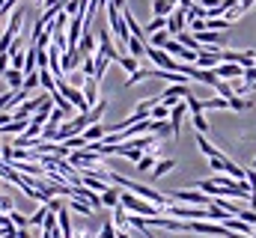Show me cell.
Returning a JSON list of instances; mask_svg holds the SVG:
<instances>
[{"label": "cell", "instance_id": "6da1fadb", "mask_svg": "<svg viewBox=\"0 0 256 238\" xmlns=\"http://www.w3.org/2000/svg\"><path fill=\"white\" fill-rule=\"evenodd\" d=\"M108 182H114V184H120L122 190H131V194H137L140 200H146V202H152V206H158L161 212L173 202L167 194H158V190H152V188H146V184H137V182H131V178H126V176H120V173H114L110 170V176H108Z\"/></svg>", "mask_w": 256, "mask_h": 238}, {"label": "cell", "instance_id": "7a4b0ae2", "mask_svg": "<svg viewBox=\"0 0 256 238\" xmlns=\"http://www.w3.org/2000/svg\"><path fill=\"white\" fill-rule=\"evenodd\" d=\"M120 206H122L126 212H131V214H140V218H158V214H164L158 206L140 200V196L131 194V190H122V194H120Z\"/></svg>", "mask_w": 256, "mask_h": 238}, {"label": "cell", "instance_id": "3957f363", "mask_svg": "<svg viewBox=\"0 0 256 238\" xmlns=\"http://www.w3.org/2000/svg\"><path fill=\"white\" fill-rule=\"evenodd\" d=\"M170 200H179V202H185V206H212V196L208 194H202V190H196V188H179V190H170L167 194Z\"/></svg>", "mask_w": 256, "mask_h": 238}, {"label": "cell", "instance_id": "277c9868", "mask_svg": "<svg viewBox=\"0 0 256 238\" xmlns=\"http://www.w3.org/2000/svg\"><path fill=\"white\" fill-rule=\"evenodd\" d=\"M98 54H104V57L114 60V62L122 57V51H116V48H114V42H110V33H108L104 27L98 30Z\"/></svg>", "mask_w": 256, "mask_h": 238}, {"label": "cell", "instance_id": "5b68a950", "mask_svg": "<svg viewBox=\"0 0 256 238\" xmlns=\"http://www.w3.org/2000/svg\"><path fill=\"white\" fill-rule=\"evenodd\" d=\"M214 74L220 78V80H238V78H244V68L242 66H236V62H220V66H214Z\"/></svg>", "mask_w": 256, "mask_h": 238}, {"label": "cell", "instance_id": "8992f818", "mask_svg": "<svg viewBox=\"0 0 256 238\" xmlns=\"http://www.w3.org/2000/svg\"><path fill=\"white\" fill-rule=\"evenodd\" d=\"M80 92H84V98H86V104H90V110L98 104V80L96 78H86V84L80 86Z\"/></svg>", "mask_w": 256, "mask_h": 238}, {"label": "cell", "instance_id": "52a82bcc", "mask_svg": "<svg viewBox=\"0 0 256 238\" xmlns=\"http://www.w3.org/2000/svg\"><path fill=\"white\" fill-rule=\"evenodd\" d=\"M80 62H84V54L78 48H66L63 51V72H74Z\"/></svg>", "mask_w": 256, "mask_h": 238}, {"label": "cell", "instance_id": "ba28073f", "mask_svg": "<svg viewBox=\"0 0 256 238\" xmlns=\"http://www.w3.org/2000/svg\"><path fill=\"white\" fill-rule=\"evenodd\" d=\"M3 78H6V84H9V90H12V92L24 90V72H21V68H6V72H3Z\"/></svg>", "mask_w": 256, "mask_h": 238}, {"label": "cell", "instance_id": "9c48e42d", "mask_svg": "<svg viewBox=\"0 0 256 238\" xmlns=\"http://www.w3.org/2000/svg\"><path fill=\"white\" fill-rule=\"evenodd\" d=\"M126 54H128V57H134V60H143V57H146V39L131 36V39H128V45H126Z\"/></svg>", "mask_w": 256, "mask_h": 238}, {"label": "cell", "instance_id": "30bf717a", "mask_svg": "<svg viewBox=\"0 0 256 238\" xmlns=\"http://www.w3.org/2000/svg\"><path fill=\"white\" fill-rule=\"evenodd\" d=\"M78 51H80L84 57H92V51H96V36H92L90 30H84V36H80V42H78Z\"/></svg>", "mask_w": 256, "mask_h": 238}, {"label": "cell", "instance_id": "8fae6325", "mask_svg": "<svg viewBox=\"0 0 256 238\" xmlns=\"http://www.w3.org/2000/svg\"><path fill=\"white\" fill-rule=\"evenodd\" d=\"M206 110H232V108H230V98L212 96V98H206V102H202V114H206Z\"/></svg>", "mask_w": 256, "mask_h": 238}, {"label": "cell", "instance_id": "7c38bea8", "mask_svg": "<svg viewBox=\"0 0 256 238\" xmlns=\"http://www.w3.org/2000/svg\"><path fill=\"white\" fill-rule=\"evenodd\" d=\"M104 134H108V125H102V122H96V125L84 128V140H86V143H96V140H102Z\"/></svg>", "mask_w": 256, "mask_h": 238}, {"label": "cell", "instance_id": "4fadbf2b", "mask_svg": "<svg viewBox=\"0 0 256 238\" xmlns=\"http://www.w3.org/2000/svg\"><path fill=\"white\" fill-rule=\"evenodd\" d=\"M173 170H176V161L173 158H164V161H158L152 167V178H161V176H167V173H173Z\"/></svg>", "mask_w": 256, "mask_h": 238}, {"label": "cell", "instance_id": "5bb4252c", "mask_svg": "<svg viewBox=\"0 0 256 238\" xmlns=\"http://www.w3.org/2000/svg\"><path fill=\"white\" fill-rule=\"evenodd\" d=\"M39 84L45 86V92L51 96V92H57V78L48 72V68H39Z\"/></svg>", "mask_w": 256, "mask_h": 238}, {"label": "cell", "instance_id": "9a60e30c", "mask_svg": "<svg viewBox=\"0 0 256 238\" xmlns=\"http://www.w3.org/2000/svg\"><path fill=\"white\" fill-rule=\"evenodd\" d=\"M196 146H200V152H202L206 158H218V155H224V152H220L218 146H212V143H208L202 134H196Z\"/></svg>", "mask_w": 256, "mask_h": 238}, {"label": "cell", "instance_id": "2e32d148", "mask_svg": "<svg viewBox=\"0 0 256 238\" xmlns=\"http://www.w3.org/2000/svg\"><path fill=\"white\" fill-rule=\"evenodd\" d=\"M120 194H122V190H116V188H108V190L102 194V206H108V208H116V206H120Z\"/></svg>", "mask_w": 256, "mask_h": 238}, {"label": "cell", "instance_id": "e0dca14e", "mask_svg": "<svg viewBox=\"0 0 256 238\" xmlns=\"http://www.w3.org/2000/svg\"><path fill=\"white\" fill-rule=\"evenodd\" d=\"M68 208H72V212H78V214H92V212H96L90 202H84V200H78V196H72V200H68Z\"/></svg>", "mask_w": 256, "mask_h": 238}, {"label": "cell", "instance_id": "ac0fdd59", "mask_svg": "<svg viewBox=\"0 0 256 238\" xmlns=\"http://www.w3.org/2000/svg\"><path fill=\"white\" fill-rule=\"evenodd\" d=\"M116 66H122V72H128V74H134L137 68H140V60L128 57V54H122V57L116 60Z\"/></svg>", "mask_w": 256, "mask_h": 238}, {"label": "cell", "instance_id": "d6986e66", "mask_svg": "<svg viewBox=\"0 0 256 238\" xmlns=\"http://www.w3.org/2000/svg\"><path fill=\"white\" fill-rule=\"evenodd\" d=\"M114 226H116V230H128V212L122 206L114 208Z\"/></svg>", "mask_w": 256, "mask_h": 238}, {"label": "cell", "instance_id": "ffe728a7", "mask_svg": "<svg viewBox=\"0 0 256 238\" xmlns=\"http://www.w3.org/2000/svg\"><path fill=\"white\" fill-rule=\"evenodd\" d=\"M108 66H110V60L104 57V54H96V74H92V78H96V80H102V78H104V72H108Z\"/></svg>", "mask_w": 256, "mask_h": 238}, {"label": "cell", "instance_id": "44dd1931", "mask_svg": "<svg viewBox=\"0 0 256 238\" xmlns=\"http://www.w3.org/2000/svg\"><path fill=\"white\" fill-rule=\"evenodd\" d=\"M191 116H194V128H196V134H202V137H206V134L212 131V125H208V119L202 116V114H191Z\"/></svg>", "mask_w": 256, "mask_h": 238}, {"label": "cell", "instance_id": "7402d4cb", "mask_svg": "<svg viewBox=\"0 0 256 238\" xmlns=\"http://www.w3.org/2000/svg\"><path fill=\"white\" fill-rule=\"evenodd\" d=\"M167 39H170V33H167V30H158V33H152V36H149V42H146V45H152V48H164V45H167Z\"/></svg>", "mask_w": 256, "mask_h": 238}, {"label": "cell", "instance_id": "603a6c76", "mask_svg": "<svg viewBox=\"0 0 256 238\" xmlns=\"http://www.w3.org/2000/svg\"><path fill=\"white\" fill-rule=\"evenodd\" d=\"M208 167H212L214 173H226V167H230V158H226V155H218V158H208Z\"/></svg>", "mask_w": 256, "mask_h": 238}, {"label": "cell", "instance_id": "cb8c5ba5", "mask_svg": "<svg viewBox=\"0 0 256 238\" xmlns=\"http://www.w3.org/2000/svg\"><path fill=\"white\" fill-rule=\"evenodd\" d=\"M9 220H12L18 230H27V226H30V218H27V214H21L18 208H12V212H9Z\"/></svg>", "mask_w": 256, "mask_h": 238}, {"label": "cell", "instance_id": "d4e9b609", "mask_svg": "<svg viewBox=\"0 0 256 238\" xmlns=\"http://www.w3.org/2000/svg\"><path fill=\"white\" fill-rule=\"evenodd\" d=\"M226 27H232L226 18H206V30H218V33H220V30H226Z\"/></svg>", "mask_w": 256, "mask_h": 238}, {"label": "cell", "instance_id": "484cf974", "mask_svg": "<svg viewBox=\"0 0 256 238\" xmlns=\"http://www.w3.org/2000/svg\"><path fill=\"white\" fill-rule=\"evenodd\" d=\"M36 86H42V84H39V68H36V72H30V74H24V90H27V92H33Z\"/></svg>", "mask_w": 256, "mask_h": 238}, {"label": "cell", "instance_id": "4316f807", "mask_svg": "<svg viewBox=\"0 0 256 238\" xmlns=\"http://www.w3.org/2000/svg\"><path fill=\"white\" fill-rule=\"evenodd\" d=\"M45 218H48V206H42V208H36V212L30 214V226H42Z\"/></svg>", "mask_w": 256, "mask_h": 238}, {"label": "cell", "instance_id": "83f0119b", "mask_svg": "<svg viewBox=\"0 0 256 238\" xmlns=\"http://www.w3.org/2000/svg\"><path fill=\"white\" fill-rule=\"evenodd\" d=\"M167 116H170V108H167V104H161V102H158V104L152 108V114H149V119H158V122H164Z\"/></svg>", "mask_w": 256, "mask_h": 238}, {"label": "cell", "instance_id": "f1b7e54d", "mask_svg": "<svg viewBox=\"0 0 256 238\" xmlns=\"http://www.w3.org/2000/svg\"><path fill=\"white\" fill-rule=\"evenodd\" d=\"M80 72H84V78H92V74H96V54H92V57H84Z\"/></svg>", "mask_w": 256, "mask_h": 238}, {"label": "cell", "instance_id": "f546056e", "mask_svg": "<svg viewBox=\"0 0 256 238\" xmlns=\"http://www.w3.org/2000/svg\"><path fill=\"white\" fill-rule=\"evenodd\" d=\"M158 30H167V18H152L149 27H146V36H152V33H158Z\"/></svg>", "mask_w": 256, "mask_h": 238}, {"label": "cell", "instance_id": "4dcf8cb0", "mask_svg": "<svg viewBox=\"0 0 256 238\" xmlns=\"http://www.w3.org/2000/svg\"><path fill=\"white\" fill-rule=\"evenodd\" d=\"M214 92H218L220 98H232V96H236V92H232V86H230V84H224V80H218V84H214Z\"/></svg>", "mask_w": 256, "mask_h": 238}, {"label": "cell", "instance_id": "1f68e13d", "mask_svg": "<svg viewBox=\"0 0 256 238\" xmlns=\"http://www.w3.org/2000/svg\"><path fill=\"white\" fill-rule=\"evenodd\" d=\"M164 51H167L170 57H179V54H182V45H179L176 39H167V45H164Z\"/></svg>", "mask_w": 256, "mask_h": 238}, {"label": "cell", "instance_id": "d6a6232c", "mask_svg": "<svg viewBox=\"0 0 256 238\" xmlns=\"http://www.w3.org/2000/svg\"><path fill=\"white\" fill-rule=\"evenodd\" d=\"M66 80H68L72 86H78V90H80V86L86 84V78H84V72H72V78H66Z\"/></svg>", "mask_w": 256, "mask_h": 238}, {"label": "cell", "instance_id": "836d02e7", "mask_svg": "<svg viewBox=\"0 0 256 238\" xmlns=\"http://www.w3.org/2000/svg\"><path fill=\"white\" fill-rule=\"evenodd\" d=\"M102 238H116V226H114V220H108L104 226H102V232H98Z\"/></svg>", "mask_w": 256, "mask_h": 238}, {"label": "cell", "instance_id": "e575fe53", "mask_svg": "<svg viewBox=\"0 0 256 238\" xmlns=\"http://www.w3.org/2000/svg\"><path fill=\"white\" fill-rule=\"evenodd\" d=\"M12 208H15V202H12L9 196H3V194H0V212H6V214H9Z\"/></svg>", "mask_w": 256, "mask_h": 238}, {"label": "cell", "instance_id": "d590c367", "mask_svg": "<svg viewBox=\"0 0 256 238\" xmlns=\"http://www.w3.org/2000/svg\"><path fill=\"white\" fill-rule=\"evenodd\" d=\"M244 80H248L250 86H256V66H250V68H244Z\"/></svg>", "mask_w": 256, "mask_h": 238}, {"label": "cell", "instance_id": "8d00e7d4", "mask_svg": "<svg viewBox=\"0 0 256 238\" xmlns=\"http://www.w3.org/2000/svg\"><path fill=\"white\" fill-rule=\"evenodd\" d=\"M238 3H242V9L248 12V9H254V3H256V0H238Z\"/></svg>", "mask_w": 256, "mask_h": 238}, {"label": "cell", "instance_id": "74e56055", "mask_svg": "<svg viewBox=\"0 0 256 238\" xmlns=\"http://www.w3.org/2000/svg\"><path fill=\"white\" fill-rule=\"evenodd\" d=\"M110 3H114V6H116V9H126V6H128L126 0H110Z\"/></svg>", "mask_w": 256, "mask_h": 238}, {"label": "cell", "instance_id": "f35d334b", "mask_svg": "<svg viewBox=\"0 0 256 238\" xmlns=\"http://www.w3.org/2000/svg\"><path fill=\"white\" fill-rule=\"evenodd\" d=\"M78 238H90V232H86V230H80V232H78Z\"/></svg>", "mask_w": 256, "mask_h": 238}, {"label": "cell", "instance_id": "ab89813d", "mask_svg": "<svg viewBox=\"0 0 256 238\" xmlns=\"http://www.w3.org/2000/svg\"><path fill=\"white\" fill-rule=\"evenodd\" d=\"M254 170H256V158H254Z\"/></svg>", "mask_w": 256, "mask_h": 238}]
</instances>
